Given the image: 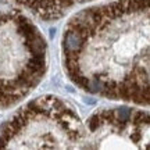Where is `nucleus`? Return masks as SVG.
Returning a JSON list of instances; mask_svg holds the SVG:
<instances>
[{
  "mask_svg": "<svg viewBox=\"0 0 150 150\" xmlns=\"http://www.w3.org/2000/svg\"><path fill=\"white\" fill-rule=\"evenodd\" d=\"M85 125L74 107L47 95L25 104L1 127L0 149H79Z\"/></svg>",
  "mask_w": 150,
  "mask_h": 150,
  "instance_id": "nucleus-2",
  "label": "nucleus"
},
{
  "mask_svg": "<svg viewBox=\"0 0 150 150\" xmlns=\"http://www.w3.org/2000/svg\"><path fill=\"white\" fill-rule=\"evenodd\" d=\"M61 47L64 71L81 89L149 104V0L82 10L65 25Z\"/></svg>",
  "mask_w": 150,
  "mask_h": 150,
  "instance_id": "nucleus-1",
  "label": "nucleus"
},
{
  "mask_svg": "<svg viewBox=\"0 0 150 150\" xmlns=\"http://www.w3.org/2000/svg\"><path fill=\"white\" fill-rule=\"evenodd\" d=\"M13 8L21 11L31 20L57 21L76 6L92 0H7Z\"/></svg>",
  "mask_w": 150,
  "mask_h": 150,
  "instance_id": "nucleus-4",
  "label": "nucleus"
},
{
  "mask_svg": "<svg viewBox=\"0 0 150 150\" xmlns=\"http://www.w3.org/2000/svg\"><path fill=\"white\" fill-rule=\"evenodd\" d=\"M83 147L147 149L149 114L129 107L97 110L86 121Z\"/></svg>",
  "mask_w": 150,
  "mask_h": 150,
  "instance_id": "nucleus-3",
  "label": "nucleus"
}]
</instances>
